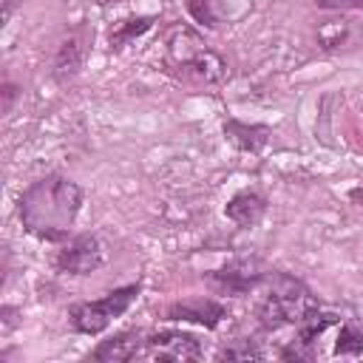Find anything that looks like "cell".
Returning a JSON list of instances; mask_svg holds the SVG:
<instances>
[{"label":"cell","mask_w":363,"mask_h":363,"mask_svg":"<svg viewBox=\"0 0 363 363\" xmlns=\"http://www.w3.org/2000/svg\"><path fill=\"white\" fill-rule=\"evenodd\" d=\"M269 267L261 264L258 258H233L218 269L204 272V284L216 292V295H230V298H241L250 295L252 289H258L267 278H269Z\"/></svg>","instance_id":"4"},{"label":"cell","mask_w":363,"mask_h":363,"mask_svg":"<svg viewBox=\"0 0 363 363\" xmlns=\"http://www.w3.org/2000/svg\"><path fill=\"white\" fill-rule=\"evenodd\" d=\"M315 40L323 51H337L340 45H346L352 40V20H346V17L320 20L315 28Z\"/></svg>","instance_id":"13"},{"label":"cell","mask_w":363,"mask_h":363,"mask_svg":"<svg viewBox=\"0 0 363 363\" xmlns=\"http://www.w3.org/2000/svg\"><path fill=\"white\" fill-rule=\"evenodd\" d=\"M335 354H363V329L343 323L335 340Z\"/></svg>","instance_id":"16"},{"label":"cell","mask_w":363,"mask_h":363,"mask_svg":"<svg viewBox=\"0 0 363 363\" xmlns=\"http://www.w3.org/2000/svg\"><path fill=\"white\" fill-rule=\"evenodd\" d=\"M164 318L176 323H196L204 329H216L227 318V306L216 298H184V301H173L164 309Z\"/></svg>","instance_id":"7"},{"label":"cell","mask_w":363,"mask_h":363,"mask_svg":"<svg viewBox=\"0 0 363 363\" xmlns=\"http://www.w3.org/2000/svg\"><path fill=\"white\" fill-rule=\"evenodd\" d=\"M281 357L284 360H312L315 357V349L309 346V343H303V340H289V346H284L281 349Z\"/></svg>","instance_id":"20"},{"label":"cell","mask_w":363,"mask_h":363,"mask_svg":"<svg viewBox=\"0 0 363 363\" xmlns=\"http://www.w3.org/2000/svg\"><path fill=\"white\" fill-rule=\"evenodd\" d=\"M337 320V315H332V312H320V306H315L312 312H306L303 318H301V323L295 326V337L298 340H303V343H309V346H315V340L326 332V326H332Z\"/></svg>","instance_id":"15"},{"label":"cell","mask_w":363,"mask_h":363,"mask_svg":"<svg viewBox=\"0 0 363 363\" xmlns=\"http://www.w3.org/2000/svg\"><path fill=\"white\" fill-rule=\"evenodd\" d=\"M315 6L323 11H354L363 9V0H315Z\"/></svg>","instance_id":"21"},{"label":"cell","mask_w":363,"mask_h":363,"mask_svg":"<svg viewBox=\"0 0 363 363\" xmlns=\"http://www.w3.org/2000/svg\"><path fill=\"white\" fill-rule=\"evenodd\" d=\"M267 196L261 190H252V187H244V190H235L227 204H224V216L238 227V230H250L255 227L264 216H267Z\"/></svg>","instance_id":"9"},{"label":"cell","mask_w":363,"mask_h":363,"mask_svg":"<svg viewBox=\"0 0 363 363\" xmlns=\"http://www.w3.org/2000/svg\"><path fill=\"white\" fill-rule=\"evenodd\" d=\"M349 199H352V204H357V207H363V184H357V187H352V190H349Z\"/></svg>","instance_id":"22"},{"label":"cell","mask_w":363,"mask_h":363,"mask_svg":"<svg viewBox=\"0 0 363 363\" xmlns=\"http://www.w3.org/2000/svg\"><path fill=\"white\" fill-rule=\"evenodd\" d=\"M82 210V187L62 173H45L34 179L17 199V216L28 235L60 244L71 235V227Z\"/></svg>","instance_id":"1"},{"label":"cell","mask_w":363,"mask_h":363,"mask_svg":"<svg viewBox=\"0 0 363 363\" xmlns=\"http://www.w3.org/2000/svg\"><path fill=\"white\" fill-rule=\"evenodd\" d=\"M173 74H179L182 79H187L193 85H218V82L227 79V62H224V57L218 51L204 45Z\"/></svg>","instance_id":"8"},{"label":"cell","mask_w":363,"mask_h":363,"mask_svg":"<svg viewBox=\"0 0 363 363\" xmlns=\"http://www.w3.org/2000/svg\"><path fill=\"white\" fill-rule=\"evenodd\" d=\"M153 23H156V17H125V20H119L111 28V34H108L111 48L113 51H122L125 45H130L133 40H139L142 34H147L153 28Z\"/></svg>","instance_id":"14"},{"label":"cell","mask_w":363,"mask_h":363,"mask_svg":"<svg viewBox=\"0 0 363 363\" xmlns=\"http://www.w3.org/2000/svg\"><path fill=\"white\" fill-rule=\"evenodd\" d=\"M108 261V247L96 233H79L62 241L54 255V269L62 275H91Z\"/></svg>","instance_id":"5"},{"label":"cell","mask_w":363,"mask_h":363,"mask_svg":"<svg viewBox=\"0 0 363 363\" xmlns=\"http://www.w3.org/2000/svg\"><path fill=\"white\" fill-rule=\"evenodd\" d=\"M142 292V284H125V286H116L111 292H105L102 298H94V301H79L68 309V320H71V329L79 332V335H99L105 332L116 318H122L139 298Z\"/></svg>","instance_id":"3"},{"label":"cell","mask_w":363,"mask_h":363,"mask_svg":"<svg viewBox=\"0 0 363 363\" xmlns=\"http://www.w3.org/2000/svg\"><path fill=\"white\" fill-rule=\"evenodd\" d=\"M20 96H23V88H20L11 77H3V82H0V99H3V102H0V111H3L6 116L11 113V108H14V102H17Z\"/></svg>","instance_id":"19"},{"label":"cell","mask_w":363,"mask_h":363,"mask_svg":"<svg viewBox=\"0 0 363 363\" xmlns=\"http://www.w3.org/2000/svg\"><path fill=\"white\" fill-rule=\"evenodd\" d=\"M201 354L199 337L182 329H159L145 337V357L150 360H199Z\"/></svg>","instance_id":"6"},{"label":"cell","mask_w":363,"mask_h":363,"mask_svg":"<svg viewBox=\"0 0 363 363\" xmlns=\"http://www.w3.org/2000/svg\"><path fill=\"white\" fill-rule=\"evenodd\" d=\"M99 3H119V0H99Z\"/></svg>","instance_id":"23"},{"label":"cell","mask_w":363,"mask_h":363,"mask_svg":"<svg viewBox=\"0 0 363 363\" xmlns=\"http://www.w3.org/2000/svg\"><path fill=\"white\" fill-rule=\"evenodd\" d=\"M145 357V337L139 332H119L108 340H99V346L91 352V360L99 363H128Z\"/></svg>","instance_id":"12"},{"label":"cell","mask_w":363,"mask_h":363,"mask_svg":"<svg viewBox=\"0 0 363 363\" xmlns=\"http://www.w3.org/2000/svg\"><path fill=\"white\" fill-rule=\"evenodd\" d=\"M264 357V352L252 343V340H233V343H227L221 352H218V360H261Z\"/></svg>","instance_id":"17"},{"label":"cell","mask_w":363,"mask_h":363,"mask_svg":"<svg viewBox=\"0 0 363 363\" xmlns=\"http://www.w3.org/2000/svg\"><path fill=\"white\" fill-rule=\"evenodd\" d=\"M221 130H224V139L235 150H241V153H261L269 145V139H272V130L267 125H261V122H244V119H235V116L233 119H224Z\"/></svg>","instance_id":"11"},{"label":"cell","mask_w":363,"mask_h":363,"mask_svg":"<svg viewBox=\"0 0 363 363\" xmlns=\"http://www.w3.org/2000/svg\"><path fill=\"white\" fill-rule=\"evenodd\" d=\"M85 54H88V37L85 31H71L60 45H57V54H54V62H51V74L57 82H65L71 77L79 74L82 62H85Z\"/></svg>","instance_id":"10"},{"label":"cell","mask_w":363,"mask_h":363,"mask_svg":"<svg viewBox=\"0 0 363 363\" xmlns=\"http://www.w3.org/2000/svg\"><path fill=\"white\" fill-rule=\"evenodd\" d=\"M187 14H190L199 26H204V28H210V31L221 28V23H218V17H216L210 0H187Z\"/></svg>","instance_id":"18"},{"label":"cell","mask_w":363,"mask_h":363,"mask_svg":"<svg viewBox=\"0 0 363 363\" xmlns=\"http://www.w3.org/2000/svg\"><path fill=\"white\" fill-rule=\"evenodd\" d=\"M267 284H269V292L255 306V318L267 332H275L284 326H298L301 318L318 306L309 286L286 272L272 269Z\"/></svg>","instance_id":"2"}]
</instances>
